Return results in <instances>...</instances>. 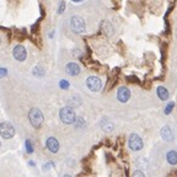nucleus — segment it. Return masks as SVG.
<instances>
[{"mask_svg":"<svg viewBox=\"0 0 177 177\" xmlns=\"http://www.w3.org/2000/svg\"><path fill=\"white\" fill-rule=\"evenodd\" d=\"M46 144H47V149H48L51 153H53V154L59 150V143H58V140H57L55 138H53V137L48 138Z\"/></svg>","mask_w":177,"mask_h":177,"instance_id":"obj_9","label":"nucleus"},{"mask_svg":"<svg viewBox=\"0 0 177 177\" xmlns=\"http://www.w3.org/2000/svg\"><path fill=\"white\" fill-rule=\"evenodd\" d=\"M59 117H60V121L65 124H71L75 122L76 119V116H75V112L71 107L66 106V107H63L59 112Z\"/></svg>","mask_w":177,"mask_h":177,"instance_id":"obj_1","label":"nucleus"},{"mask_svg":"<svg viewBox=\"0 0 177 177\" xmlns=\"http://www.w3.org/2000/svg\"><path fill=\"white\" fill-rule=\"evenodd\" d=\"M28 118H30V122L31 124L35 127V128H40L42 124H43V121H44V117H43V113L38 110V108H32L28 113Z\"/></svg>","mask_w":177,"mask_h":177,"instance_id":"obj_2","label":"nucleus"},{"mask_svg":"<svg viewBox=\"0 0 177 177\" xmlns=\"http://www.w3.org/2000/svg\"><path fill=\"white\" fill-rule=\"evenodd\" d=\"M26 150L28 154H32L33 153V145L31 143V140H26Z\"/></svg>","mask_w":177,"mask_h":177,"instance_id":"obj_15","label":"nucleus"},{"mask_svg":"<svg viewBox=\"0 0 177 177\" xmlns=\"http://www.w3.org/2000/svg\"><path fill=\"white\" fill-rule=\"evenodd\" d=\"M161 135H162V139L166 140V141H172L173 140V133H172L170 127H164L162 130H161Z\"/></svg>","mask_w":177,"mask_h":177,"instance_id":"obj_11","label":"nucleus"},{"mask_svg":"<svg viewBox=\"0 0 177 177\" xmlns=\"http://www.w3.org/2000/svg\"><path fill=\"white\" fill-rule=\"evenodd\" d=\"M102 30L105 31V33H106L107 36H111V35L113 33V27H112V25H111L110 22H107V21H105V22L102 24Z\"/></svg>","mask_w":177,"mask_h":177,"instance_id":"obj_14","label":"nucleus"},{"mask_svg":"<svg viewBox=\"0 0 177 177\" xmlns=\"http://www.w3.org/2000/svg\"><path fill=\"white\" fill-rule=\"evenodd\" d=\"M70 25H71V30H73L75 33H82V32H85V30H86V26H85L84 20H82L81 17H79V16L71 17Z\"/></svg>","mask_w":177,"mask_h":177,"instance_id":"obj_4","label":"nucleus"},{"mask_svg":"<svg viewBox=\"0 0 177 177\" xmlns=\"http://www.w3.org/2000/svg\"><path fill=\"white\" fill-rule=\"evenodd\" d=\"M33 74H35L36 76H42V75L44 74V71H43V70L41 71V68H40V66H37V68L33 70Z\"/></svg>","mask_w":177,"mask_h":177,"instance_id":"obj_17","label":"nucleus"},{"mask_svg":"<svg viewBox=\"0 0 177 177\" xmlns=\"http://www.w3.org/2000/svg\"><path fill=\"white\" fill-rule=\"evenodd\" d=\"M0 135L5 139H10L15 135V128L9 122L0 123Z\"/></svg>","mask_w":177,"mask_h":177,"instance_id":"obj_3","label":"nucleus"},{"mask_svg":"<svg viewBox=\"0 0 177 177\" xmlns=\"http://www.w3.org/2000/svg\"><path fill=\"white\" fill-rule=\"evenodd\" d=\"M26 55H27V53H26V49H25V47L24 46H16L15 48H14V57H15V59L16 60H19V62H24L25 59H26Z\"/></svg>","mask_w":177,"mask_h":177,"instance_id":"obj_7","label":"nucleus"},{"mask_svg":"<svg viewBox=\"0 0 177 177\" xmlns=\"http://www.w3.org/2000/svg\"><path fill=\"white\" fill-rule=\"evenodd\" d=\"M64 9H65V2H64V0H62V2H60V4H59V9H58V14H62V13L64 11Z\"/></svg>","mask_w":177,"mask_h":177,"instance_id":"obj_18","label":"nucleus"},{"mask_svg":"<svg viewBox=\"0 0 177 177\" xmlns=\"http://www.w3.org/2000/svg\"><path fill=\"white\" fill-rule=\"evenodd\" d=\"M166 159H167V161H168L171 165H176V164H177V153L173 151V150L168 151L167 155H166Z\"/></svg>","mask_w":177,"mask_h":177,"instance_id":"obj_13","label":"nucleus"},{"mask_svg":"<svg viewBox=\"0 0 177 177\" xmlns=\"http://www.w3.org/2000/svg\"><path fill=\"white\" fill-rule=\"evenodd\" d=\"M6 74H8L6 69H3V68H0V77H4V76H6Z\"/></svg>","mask_w":177,"mask_h":177,"instance_id":"obj_21","label":"nucleus"},{"mask_svg":"<svg viewBox=\"0 0 177 177\" xmlns=\"http://www.w3.org/2000/svg\"><path fill=\"white\" fill-rule=\"evenodd\" d=\"M73 2H75V3H80V2H82V0H73Z\"/></svg>","mask_w":177,"mask_h":177,"instance_id":"obj_22","label":"nucleus"},{"mask_svg":"<svg viewBox=\"0 0 177 177\" xmlns=\"http://www.w3.org/2000/svg\"><path fill=\"white\" fill-rule=\"evenodd\" d=\"M86 85H87V87L90 88L91 91L96 92V91L101 90L102 82H101V80L97 76H90V77H87V80H86Z\"/></svg>","mask_w":177,"mask_h":177,"instance_id":"obj_5","label":"nucleus"},{"mask_svg":"<svg viewBox=\"0 0 177 177\" xmlns=\"http://www.w3.org/2000/svg\"><path fill=\"white\" fill-rule=\"evenodd\" d=\"M66 73L71 76H75L80 73V66L76 64V63H69L66 65Z\"/></svg>","mask_w":177,"mask_h":177,"instance_id":"obj_10","label":"nucleus"},{"mask_svg":"<svg viewBox=\"0 0 177 177\" xmlns=\"http://www.w3.org/2000/svg\"><path fill=\"white\" fill-rule=\"evenodd\" d=\"M60 87H63V88H68V87H69V82L65 81V80H62V81H60Z\"/></svg>","mask_w":177,"mask_h":177,"instance_id":"obj_19","label":"nucleus"},{"mask_svg":"<svg viewBox=\"0 0 177 177\" xmlns=\"http://www.w3.org/2000/svg\"><path fill=\"white\" fill-rule=\"evenodd\" d=\"M63 177H71V176H70V175H64Z\"/></svg>","mask_w":177,"mask_h":177,"instance_id":"obj_23","label":"nucleus"},{"mask_svg":"<svg viewBox=\"0 0 177 177\" xmlns=\"http://www.w3.org/2000/svg\"><path fill=\"white\" fill-rule=\"evenodd\" d=\"M156 92H157V96L160 97V100H167L168 99V91L164 86H159Z\"/></svg>","mask_w":177,"mask_h":177,"instance_id":"obj_12","label":"nucleus"},{"mask_svg":"<svg viewBox=\"0 0 177 177\" xmlns=\"http://www.w3.org/2000/svg\"><path fill=\"white\" fill-rule=\"evenodd\" d=\"M133 177H145V175L141 171H135L134 175H133Z\"/></svg>","mask_w":177,"mask_h":177,"instance_id":"obj_20","label":"nucleus"},{"mask_svg":"<svg viewBox=\"0 0 177 177\" xmlns=\"http://www.w3.org/2000/svg\"><path fill=\"white\" fill-rule=\"evenodd\" d=\"M129 148L134 151H138L143 148V140L138 134H132L129 137Z\"/></svg>","mask_w":177,"mask_h":177,"instance_id":"obj_6","label":"nucleus"},{"mask_svg":"<svg viewBox=\"0 0 177 177\" xmlns=\"http://www.w3.org/2000/svg\"><path fill=\"white\" fill-rule=\"evenodd\" d=\"M173 106H175V104H173V102H170V104L167 105V107L165 108V113H166V115H168V113H171V111H172V108H173Z\"/></svg>","mask_w":177,"mask_h":177,"instance_id":"obj_16","label":"nucleus"},{"mask_svg":"<svg viewBox=\"0 0 177 177\" xmlns=\"http://www.w3.org/2000/svg\"><path fill=\"white\" fill-rule=\"evenodd\" d=\"M129 97H130V91L128 90L127 87H119L118 88V91H117V99H118V101H121V102H127L128 100H129Z\"/></svg>","mask_w":177,"mask_h":177,"instance_id":"obj_8","label":"nucleus"}]
</instances>
